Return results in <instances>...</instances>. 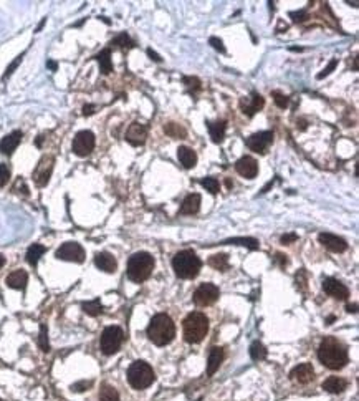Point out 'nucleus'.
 <instances>
[{"label":"nucleus","mask_w":359,"mask_h":401,"mask_svg":"<svg viewBox=\"0 0 359 401\" xmlns=\"http://www.w3.org/2000/svg\"><path fill=\"white\" fill-rule=\"evenodd\" d=\"M318 358L330 370H341V368L346 366L348 360H350L346 346L340 340H336L335 336H326L321 342L318 348Z\"/></svg>","instance_id":"obj_1"},{"label":"nucleus","mask_w":359,"mask_h":401,"mask_svg":"<svg viewBox=\"0 0 359 401\" xmlns=\"http://www.w3.org/2000/svg\"><path fill=\"white\" fill-rule=\"evenodd\" d=\"M146 332L152 344L157 346H166L176 336V325L167 314H157L151 318Z\"/></svg>","instance_id":"obj_2"},{"label":"nucleus","mask_w":359,"mask_h":401,"mask_svg":"<svg viewBox=\"0 0 359 401\" xmlns=\"http://www.w3.org/2000/svg\"><path fill=\"white\" fill-rule=\"evenodd\" d=\"M202 267L200 258L192 250H181L172 258V268L179 278H194Z\"/></svg>","instance_id":"obj_3"},{"label":"nucleus","mask_w":359,"mask_h":401,"mask_svg":"<svg viewBox=\"0 0 359 401\" xmlns=\"http://www.w3.org/2000/svg\"><path fill=\"white\" fill-rule=\"evenodd\" d=\"M154 268V258L147 252H136L129 257L128 262V277L133 282H144L151 277Z\"/></svg>","instance_id":"obj_4"},{"label":"nucleus","mask_w":359,"mask_h":401,"mask_svg":"<svg viewBox=\"0 0 359 401\" xmlns=\"http://www.w3.org/2000/svg\"><path fill=\"white\" fill-rule=\"evenodd\" d=\"M209 332L207 316L200 312H192L184 320V340L187 344H200Z\"/></svg>","instance_id":"obj_5"},{"label":"nucleus","mask_w":359,"mask_h":401,"mask_svg":"<svg viewBox=\"0 0 359 401\" xmlns=\"http://www.w3.org/2000/svg\"><path fill=\"white\" fill-rule=\"evenodd\" d=\"M156 380L152 368L146 362H134L128 368V382L134 390H146Z\"/></svg>","instance_id":"obj_6"},{"label":"nucleus","mask_w":359,"mask_h":401,"mask_svg":"<svg viewBox=\"0 0 359 401\" xmlns=\"http://www.w3.org/2000/svg\"><path fill=\"white\" fill-rule=\"evenodd\" d=\"M124 342V332L119 326H108L101 335V352L104 355H113Z\"/></svg>","instance_id":"obj_7"},{"label":"nucleus","mask_w":359,"mask_h":401,"mask_svg":"<svg viewBox=\"0 0 359 401\" xmlns=\"http://www.w3.org/2000/svg\"><path fill=\"white\" fill-rule=\"evenodd\" d=\"M220 290L214 284H202L199 288L194 292V302L199 307H209V305L215 304L219 300Z\"/></svg>","instance_id":"obj_8"},{"label":"nucleus","mask_w":359,"mask_h":401,"mask_svg":"<svg viewBox=\"0 0 359 401\" xmlns=\"http://www.w3.org/2000/svg\"><path fill=\"white\" fill-rule=\"evenodd\" d=\"M53 164H55V158L53 156H43L36 164L35 171H33V181L38 188L46 186L51 178V171H53Z\"/></svg>","instance_id":"obj_9"},{"label":"nucleus","mask_w":359,"mask_h":401,"mask_svg":"<svg viewBox=\"0 0 359 401\" xmlns=\"http://www.w3.org/2000/svg\"><path fill=\"white\" fill-rule=\"evenodd\" d=\"M55 256L56 258H60V260H66V262H76V264L84 262V250L80 244H76V242H65V244H61Z\"/></svg>","instance_id":"obj_10"},{"label":"nucleus","mask_w":359,"mask_h":401,"mask_svg":"<svg viewBox=\"0 0 359 401\" xmlns=\"http://www.w3.org/2000/svg\"><path fill=\"white\" fill-rule=\"evenodd\" d=\"M93 150H94V134L88 130L80 131V133L75 136V140H73V152H75L76 156L84 158Z\"/></svg>","instance_id":"obj_11"},{"label":"nucleus","mask_w":359,"mask_h":401,"mask_svg":"<svg viewBox=\"0 0 359 401\" xmlns=\"http://www.w3.org/2000/svg\"><path fill=\"white\" fill-rule=\"evenodd\" d=\"M273 141V133L272 131H260V133L252 134L250 138H247L245 144L249 146V150L253 152H265L268 146Z\"/></svg>","instance_id":"obj_12"},{"label":"nucleus","mask_w":359,"mask_h":401,"mask_svg":"<svg viewBox=\"0 0 359 401\" xmlns=\"http://www.w3.org/2000/svg\"><path fill=\"white\" fill-rule=\"evenodd\" d=\"M323 290L331 297H335L338 300H346L350 297V290L345 286V284H341L340 280H336V278H325L323 280Z\"/></svg>","instance_id":"obj_13"},{"label":"nucleus","mask_w":359,"mask_h":401,"mask_svg":"<svg viewBox=\"0 0 359 401\" xmlns=\"http://www.w3.org/2000/svg\"><path fill=\"white\" fill-rule=\"evenodd\" d=\"M263 104H265V100H263L262 94H258L255 92H253L249 98H242L240 100L242 112L249 116V118H252V116L255 114L257 112H260V110L263 108Z\"/></svg>","instance_id":"obj_14"},{"label":"nucleus","mask_w":359,"mask_h":401,"mask_svg":"<svg viewBox=\"0 0 359 401\" xmlns=\"http://www.w3.org/2000/svg\"><path fill=\"white\" fill-rule=\"evenodd\" d=\"M147 126L142 123H133L126 131V141L133 146H141L146 143Z\"/></svg>","instance_id":"obj_15"},{"label":"nucleus","mask_w":359,"mask_h":401,"mask_svg":"<svg viewBox=\"0 0 359 401\" xmlns=\"http://www.w3.org/2000/svg\"><path fill=\"white\" fill-rule=\"evenodd\" d=\"M318 240L326 247V249H330L331 252H338V254H341V252H345L348 249V244L345 239H341V237H338L335 234H330V232H321L318 236Z\"/></svg>","instance_id":"obj_16"},{"label":"nucleus","mask_w":359,"mask_h":401,"mask_svg":"<svg viewBox=\"0 0 359 401\" xmlns=\"http://www.w3.org/2000/svg\"><path fill=\"white\" fill-rule=\"evenodd\" d=\"M235 170L240 176H244L247 179H253V178H257V174H258V164L252 156H244L235 162Z\"/></svg>","instance_id":"obj_17"},{"label":"nucleus","mask_w":359,"mask_h":401,"mask_svg":"<svg viewBox=\"0 0 359 401\" xmlns=\"http://www.w3.org/2000/svg\"><path fill=\"white\" fill-rule=\"evenodd\" d=\"M290 378L300 384H308L315 378V370L310 363H302V365L293 368L292 373H290Z\"/></svg>","instance_id":"obj_18"},{"label":"nucleus","mask_w":359,"mask_h":401,"mask_svg":"<svg viewBox=\"0 0 359 401\" xmlns=\"http://www.w3.org/2000/svg\"><path fill=\"white\" fill-rule=\"evenodd\" d=\"M94 266H96L99 270L106 272V274H113L118 268V262L116 258L108 254V252H99V254L94 256Z\"/></svg>","instance_id":"obj_19"},{"label":"nucleus","mask_w":359,"mask_h":401,"mask_svg":"<svg viewBox=\"0 0 359 401\" xmlns=\"http://www.w3.org/2000/svg\"><path fill=\"white\" fill-rule=\"evenodd\" d=\"M20 141H22V131H13V133L7 134L5 138H2V141H0V152L10 156L15 150H17Z\"/></svg>","instance_id":"obj_20"},{"label":"nucleus","mask_w":359,"mask_h":401,"mask_svg":"<svg viewBox=\"0 0 359 401\" xmlns=\"http://www.w3.org/2000/svg\"><path fill=\"white\" fill-rule=\"evenodd\" d=\"M224 356H225L224 348L214 346L212 350H210V353H209V362H207V374H209V376H212V374L219 370L220 363L224 362Z\"/></svg>","instance_id":"obj_21"},{"label":"nucleus","mask_w":359,"mask_h":401,"mask_svg":"<svg viewBox=\"0 0 359 401\" xmlns=\"http://www.w3.org/2000/svg\"><path fill=\"white\" fill-rule=\"evenodd\" d=\"M200 209V196L199 194H189V196L182 200V206L179 209V214L182 216H192L195 212H199Z\"/></svg>","instance_id":"obj_22"},{"label":"nucleus","mask_w":359,"mask_h":401,"mask_svg":"<svg viewBox=\"0 0 359 401\" xmlns=\"http://www.w3.org/2000/svg\"><path fill=\"white\" fill-rule=\"evenodd\" d=\"M7 286L10 288H15V290H23L27 287V282H28V274L22 270V268H18V270L12 272L10 276L7 277Z\"/></svg>","instance_id":"obj_23"},{"label":"nucleus","mask_w":359,"mask_h":401,"mask_svg":"<svg viewBox=\"0 0 359 401\" xmlns=\"http://www.w3.org/2000/svg\"><path fill=\"white\" fill-rule=\"evenodd\" d=\"M177 158L179 161H181V164L186 168V170H191L195 164H197V154H195V151L191 150V148L187 146H181L177 150Z\"/></svg>","instance_id":"obj_24"},{"label":"nucleus","mask_w":359,"mask_h":401,"mask_svg":"<svg viewBox=\"0 0 359 401\" xmlns=\"http://www.w3.org/2000/svg\"><path fill=\"white\" fill-rule=\"evenodd\" d=\"M209 134L214 143H222L225 138V121H207Z\"/></svg>","instance_id":"obj_25"},{"label":"nucleus","mask_w":359,"mask_h":401,"mask_svg":"<svg viewBox=\"0 0 359 401\" xmlns=\"http://www.w3.org/2000/svg\"><path fill=\"white\" fill-rule=\"evenodd\" d=\"M348 386V382L343 378H338V376H330L326 382L323 383V390H326L328 393H333V394H338V393H343Z\"/></svg>","instance_id":"obj_26"},{"label":"nucleus","mask_w":359,"mask_h":401,"mask_svg":"<svg viewBox=\"0 0 359 401\" xmlns=\"http://www.w3.org/2000/svg\"><path fill=\"white\" fill-rule=\"evenodd\" d=\"M96 60H98L99 68H101V72L104 73V75H108V73L113 72V63H111V50L109 48H104L101 54H98Z\"/></svg>","instance_id":"obj_27"},{"label":"nucleus","mask_w":359,"mask_h":401,"mask_svg":"<svg viewBox=\"0 0 359 401\" xmlns=\"http://www.w3.org/2000/svg\"><path fill=\"white\" fill-rule=\"evenodd\" d=\"M45 247L43 246H40V244H33V246H30L28 247V250H27V262L30 264V266H36V264H38V260H40V257L45 254Z\"/></svg>","instance_id":"obj_28"},{"label":"nucleus","mask_w":359,"mask_h":401,"mask_svg":"<svg viewBox=\"0 0 359 401\" xmlns=\"http://www.w3.org/2000/svg\"><path fill=\"white\" fill-rule=\"evenodd\" d=\"M209 266L217 268L220 272H225L229 268V256L227 254H217L209 258Z\"/></svg>","instance_id":"obj_29"},{"label":"nucleus","mask_w":359,"mask_h":401,"mask_svg":"<svg viewBox=\"0 0 359 401\" xmlns=\"http://www.w3.org/2000/svg\"><path fill=\"white\" fill-rule=\"evenodd\" d=\"M222 244H237V246H245L249 247V249L255 250L258 249V240L257 239H252V237H234V239H227L224 240Z\"/></svg>","instance_id":"obj_30"},{"label":"nucleus","mask_w":359,"mask_h":401,"mask_svg":"<svg viewBox=\"0 0 359 401\" xmlns=\"http://www.w3.org/2000/svg\"><path fill=\"white\" fill-rule=\"evenodd\" d=\"M250 356H252V360H255V362H262V360H265L267 358V348L265 345L262 344V342H253V344L250 345Z\"/></svg>","instance_id":"obj_31"},{"label":"nucleus","mask_w":359,"mask_h":401,"mask_svg":"<svg viewBox=\"0 0 359 401\" xmlns=\"http://www.w3.org/2000/svg\"><path fill=\"white\" fill-rule=\"evenodd\" d=\"M99 401H119L118 390L113 388L111 384H103L99 390Z\"/></svg>","instance_id":"obj_32"},{"label":"nucleus","mask_w":359,"mask_h":401,"mask_svg":"<svg viewBox=\"0 0 359 401\" xmlns=\"http://www.w3.org/2000/svg\"><path fill=\"white\" fill-rule=\"evenodd\" d=\"M164 133L167 136H171V138H186L187 136L186 128H182V126L177 123H167L164 126Z\"/></svg>","instance_id":"obj_33"},{"label":"nucleus","mask_w":359,"mask_h":401,"mask_svg":"<svg viewBox=\"0 0 359 401\" xmlns=\"http://www.w3.org/2000/svg\"><path fill=\"white\" fill-rule=\"evenodd\" d=\"M81 308H83V312L84 314H88V315H91V316H96L103 312V305L101 302L96 298V300H91V302H83L81 305Z\"/></svg>","instance_id":"obj_34"},{"label":"nucleus","mask_w":359,"mask_h":401,"mask_svg":"<svg viewBox=\"0 0 359 401\" xmlns=\"http://www.w3.org/2000/svg\"><path fill=\"white\" fill-rule=\"evenodd\" d=\"M111 45H116V46H121V48H133L134 46V42L129 38L128 34H121L118 35L116 38L111 42Z\"/></svg>","instance_id":"obj_35"},{"label":"nucleus","mask_w":359,"mask_h":401,"mask_svg":"<svg viewBox=\"0 0 359 401\" xmlns=\"http://www.w3.org/2000/svg\"><path fill=\"white\" fill-rule=\"evenodd\" d=\"M38 346L41 352L48 353L50 352V344H48V332H46L45 325H40V335H38Z\"/></svg>","instance_id":"obj_36"},{"label":"nucleus","mask_w":359,"mask_h":401,"mask_svg":"<svg viewBox=\"0 0 359 401\" xmlns=\"http://www.w3.org/2000/svg\"><path fill=\"white\" fill-rule=\"evenodd\" d=\"M200 184H202V186L212 194H217L220 191V184L215 178H204L202 181H200Z\"/></svg>","instance_id":"obj_37"},{"label":"nucleus","mask_w":359,"mask_h":401,"mask_svg":"<svg viewBox=\"0 0 359 401\" xmlns=\"http://www.w3.org/2000/svg\"><path fill=\"white\" fill-rule=\"evenodd\" d=\"M182 82H184V85L189 90H192V92H199L200 90V80L197 76H184Z\"/></svg>","instance_id":"obj_38"},{"label":"nucleus","mask_w":359,"mask_h":401,"mask_svg":"<svg viewBox=\"0 0 359 401\" xmlns=\"http://www.w3.org/2000/svg\"><path fill=\"white\" fill-rule=\"evenodd\" d=\"M272 96H273V100H275L277 106H280V108H287L288 106V96H285V94H282L280 92H273Z\"/></svg>","instance_id":"obj_39"},{"label":"nucleus","mask_w":359,"mask_h":401,"mask_svg":"<svg viewBox=\"0 0 359 401\" xmlns=\"http://www.w3.org/2000/svg\"><path fill=\"white\" fill-rule=\"evenodd\" d=\"M10 179V170L7 164H0V188L5 186Z\"/></svg>","instance_id":"obj_40"},{"label":"nucleus","mask_w":359,"mask_h":401,"mask_svg":"<svg viewBox=\"0 0 359 401\" xmlns=\"http://www.w3.org/2000/svg\"><path fill=\"white\" fill-rule=\"evenodd\" d=\"M336 66H338V58H333V60H331V62L328 63V66H326V68H325V70H323V72H321V73H320V75H318V80H321V78H325V76H328V75H330V73H331L333 70H335V68H336Z\"/></svg>","instance_id":"obj_41"},{"label":"nucleus","mask_w":359,"mask_h":401,"mask_svg":"<svg viewBox=\"0 0 359 401\" xmlns=\"http://www.w3.org/2000/svg\"><path fill=\"white\" fill-rule=\"evenodd\" d=\"M209 44L214 46L215 50H219L220 54H225V46H224V42H222L220 38H217V36H212V38L209 40Z\"/></svg>","instance_id":"obj_42"},{"label":"nucleus","mask_w":359,"mask_h":401,"mask_svg":"<svg viewBox=\"0 0 359 401\" xmlns=\"http://www.w3.org/2000/svg\"><path fill=\"white\" fill-rule=\"evenodd\" d=\"M91 384H93L91 382H80V383L73 384L71 390H73V392H76V393H81V392H86V390L91 386Z\"/></svg>","instance_id":"obj_43"},{"label":"nucleus","mask_w":359,"mask_h":401,"mask_svg":"<svg viewBox=\"0 0 359 401\" xmlns=\"http://www.w3.org/2000/svg\"><path fill=\"white\" fill-rule=\"evenodd\" d=\"M22 56H23V55H20V56H17V60H15V62L12 63V65H10V66L7 68V72H5V75H3V78H7V76H10V75H12V72L15 70V68H17V66H18V63H20V62H22Z\"/></svg>","instance_id":"obj_44"},{"label":"nucleus","mask_w":359,"mask_h":401,"mask_svg":"<svg viewBox=\"0 0 359 401\" xmlns=\"http://www.w3.org/2000/svg\"><path fill=\"white\" fill-rule=\"evenodd\" d=\"M290 17L293 18V22H303V20L306 18V12H292L290 14Z\"/></svg>","instance_id":"obj_45"},{"label":"nucleus","mask_w":359,"mask_h":401,"mask_svg":"<svg viewBox=\"0 0 359 401\" xmlns=\"http://www.w3.org/2000/svg\"><path fill=\"white\" fill-rule=\"evenodd\" d=\"M295 240H298V236L297 234H285V236H282V242L283 244H292V242H295Z\"/></svg>","instance_id":"obj_46"},{"label":"nucleus","mask_w":359,"mask_h":401,"mask_svg":"<svg viewBox=\"0 0 359 401\" xmlns=\"http://www.w3.org/2000/svg\"><path fill=\"white\" fill-rule=\"evenodd\" d=\"M147 55H149V56H151V60H154V62H157V63H161V62H162V58H161L159 55H157L154 50L147 48Z\"/></svg>","instance_id":"obj_47"},{"label":"nucleus","mask_w":359,"mask_h":401,"mask_svg":"<svg viewBox=\"0 0 359 401\" xmlns=\"http://www.w3.org/2000/svg\"><path fill=\"white\" fill-rule=\"evenodd\" d=\"M275 260H277V262H280V266H282V267H285V266H287V264H288V260H287V256H282V254H277Z\"/></svg>","instance_id":"obj_48"},{"label":"nucleus","mask_w":359,"mask_h":401,"mask_svg":"<svg viewBox=\"0 0 359 401\" xmlns=\"http://www.w3.org/2000/svg\"><path fill=\"white\" fill-rule=\"evenodd\" d=\"M94 113V106L93 104H86V106L83 108V114L84 116H89V114H93Z\"/></svg>","instance_id":"obj_49"},{"label":"nucleus","mask_w":359,"mask_h":401,"mask_svg":"<svg viewBox=\"0 0 359 401\" xmlns=\"http://www.w3.org/2000/svg\"><path fill=\"white\" fill-rule=\"evenodd\" d=\"M348 312L356 314V305H348Z\"/></svg>","instance_id":"obj_50"},{"label":"nucleus","mask_w":359,"mask_h":401,"mask_svg":"<svg viewBox=\"0 0 359 401\" xmlns=\"http://www.w3.org/2000/svg\"><path fill=\"white\" fill-rule=\"evenodd\" d=\"M46 65H48V68H51V70H56V63L55 62H48Z\"/></svg>","instance_id":"obj_51"},{"label":"nucleus","mask_w":359,"mask_h":401,"mask_svg":"<svg viewBox=\"0 0 359 401\" xmlns=\"http://www.w3.org/2000/svg\"><path fill=\"white\" fill-rule=\"evenodd\" d=\"M3 266H5V257L0 254V268H2Z\"/></svg>","instance_id":"obj_52"},{"label":"nucleus","mask_w":359,"mask_h":401,"mask_svg":"<svg viewBox=\"0 0 359 401\" xmlns=\"http://www.w3.org/2000/svg\"><path fill=\"white\" fill-rule=\"evenodd\" d=\"M0 401H2V400H0Z\"/></svg>","instance_id":"obj_53"}]
</instances>
